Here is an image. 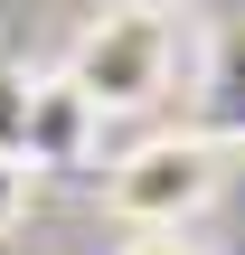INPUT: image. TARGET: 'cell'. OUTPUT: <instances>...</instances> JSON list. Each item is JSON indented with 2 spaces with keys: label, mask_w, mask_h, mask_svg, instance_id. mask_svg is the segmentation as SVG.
Masks as SVG:
<instances>
[{
  "label": "cell",
  "mask_w": 245,
  "mask_h": 255,
  "mask_svg": "<svg viewBox=\"0 0 245 255\" xmlns=\"http://www.w3.org/2000/svg\"><path fill=\"white\" fill-rule=\"evenodd\" d=\"M227 199V142L208 132H151L123 161H104V208L123 227H198Z\"/></svg>",
  "instance_id": "obj_1"
},
{
  "label": "cell",
  "mask_w": 245,
  "mask_h": 255,
  "mask_svg": "<svg viewBox=\"0 0 245 255\" xmlns=\"http://www.w3.org/2000/svg\"><path fill=\"white\" fill-rule=\"evenodd\" d=\"M170 66H179V47H170V19L161 9H104L66 47V76L85 85L94 114H151L170 95Z\"/></svg>",
  "instance_id": "obj_2"
},
{
  "label": "cell",
  "mask_w": 245,
  "mask_h": 255,
  "mask_svg": "<svg viewBox=\"0 0 245 255\" xmlns=\"http://www.w3.org/2000/svg\"><path fill=\"white\" fill-rule=\"evenodd\" d=\"M94 123H104V114L85 104L76 76H38V85H28V170H66V161H85Z\"/></svg>",
  "instance_id": "obj_3"
},
{
  "label": "cell",
  "mask_w": 245,
  "mask_h": 255,
  "mask_svg": "<svg viewBox=\"0 0 245 255\" xmlns=\"http://www.w3.org/2000/svg\"><path fill=\"white\" fill-rule=\"evenodd\" d=\"M28 85H38V76L0 66V151H19V161H28Z\"/></svg>",
  "instance_id": "obj_4"
},
{
  "label": "cell",
  "mask_w": 245,
  "mask_h": 255,
  "mask_svg": "<svg viewBox=\"0 0 245 255\" xmlns=\"http://www.w3.org/2000/svg\"><path fill=\"white\" fill-rule=\"evenodd\" d=\"M28 180H38V170H28L19 151H0V237H9V227L28 218Z\"/></svg>",
  "instance_id": "obj_5"
},
{
  "label": "cell",
  "mask_w": 245,
  "mask_h": 255,
  "mask_svg": "<svg viewBox=\"0 0 245 255\" xmlns=\"http://www.w3.org/2000/svg\"><path fill=\"white\" fill-rule=\"evenodd\" d=\"M113 255H208V246H189V227H132Z\"/></svg>",
  "instance_id": "obj_6"
}]
</instances>
